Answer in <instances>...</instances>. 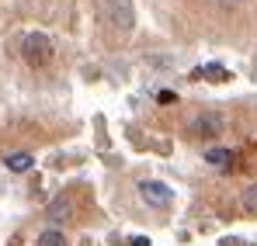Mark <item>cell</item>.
I'll return each mask as SVG.
<instances>
[{
    "label": "cell",
    "instance_id": "3957f363",
    "mask_svg": "<svg viewBox=\"0 0 257 246\" xmlns=\"http://www.w3.org/2000/svg\"><path fill=\"white\" fill-rule=\"evenodd\" d=\"M139 198L157 211H167L174 205V191L164 184V180H139Z\"/></svg>",
    "mask_w": 257,
    "mask_h": 246
},
{
    "label": "cell",
    "instance_id": "6da1fadb",
    "mask_svg": "<svg viewBox=\"0 0 257 246\" xmlns=\"http://www.w3.org/2000/svg\"><path fill=\"white\" fill-rule=\"evenodd\" d=\"M21 59L28 63V66H45L49 59H52V42L45 39L42 32H32V35H25L21 39Z\"/></svg>",
    "mask_w": 257,
    "mask_h": 246
},
{
    "label": "cell",
    "instance_id": "ba28073f",
    "mask_svg": "<svg viewBox=\"0 0 257 246\" xmlns=\"http://www.w3.org/2000/svg\"><path fill=\"white\" fill-rule=\"evenodd\" d=\"M240 208L250 211V215H257V184H250V187L240 194Z\"/></svg>",
    "mask_w": 257,
    "mask_h": 246
},
{
    "label": "cell",
    "instance_id": "52a82bcc",
    "mask_svg": "<svg viewBox=\"0 0 257 246\" xmlns=\"http://www.w3.org/2000/svg\"><path fill=\"white\" fill-rule=\"evenodd\" d=\"M39 246H66V236L59 229H45V232H39Z\"/></svg>",
    "mask_w": 257,
    "mask_h": 246
},
{
    "label": "cell",
    "instance_id": "5b68a950",
    "mask_svg": "<svg viewBox=\"0 0 257 246\" xmlns=\"http://www.w3.org/2000/svg\"><path fill=\"white\" fill-rule=\"evenodd\" d=\"M4 166H7L11 173H25V170L35 166V156H32V153H11V156H4Z\"/></svg>",
    "mask_w": 257,
    "mask_h": 246
},
{
    "label": "cell",
    "instance_id": "30bf717a",
    "mask_svg": "<svg viewBox=\"0 0 257 246\" xmlns=\"http://www.w3.org/2000/svg\"><path fill=\"white\" fill-rule=\"evenodd\" d=\"M212 4H215V7H222V11H233L240 0H212Z\"/></svg>",
    "mask_w": 257,
    "mask_h": 246
},
{
    "label": "cell",
    "instance_id": "9c48e42d",
    "mask_svg": "<svg viewBox=\"0 0 257 246\" xmlns=\"http://www.w3.org/2000/svg\"><path fill=\"white\" fill-rule=\"evenodd\" d=\"M205 160H209L212 166H226L229 160H233V153H229V149H209V156H205Z\"/></svg>",
    "mask_w": 257,
    "mask_h": 246
},
{
    "label": "cell",
    "instance_id": "7a4b0ae2",
    "mask_svg": "<svg viewBox=\"0 0 257 246\" xmlns=\"http://www.w3.org/2000/svg\"><path fill=\"white\" fill-rule=\"evenodd\" d=\"M101 11H104V18H108L118 32H132V25H136V7H132V0H101Z\"/></svg>",
    "mask_w": 257,
    "mask_h": 246
},
{
    "label": "cell",
    "instance_id": "8fae6325",
    "mask_svg": "<svg viewBox=\"0 0 257 246\" xmlns=\"http://www.w3.org/2000/svg\"><path fill=\"white\" fill-rule=\"evenodd\" d=\"M132 246H150V239H146V236H136V239H132Z\"/></svg>",
    "mask_w": 257,
    "mask_h": 246
},
{
    "label": "cell",
    "instance_id": "277c9868",
    "mask_svg": "<svg viewBox=\"0 0 257 246\" xmlns=\"http://www.w3.org/2000/svg\"><path fill=\"white\" fill-rule=\"evenodd\" d=\"M188 132H191L195 139H215L219 132H226V122H222V115H215V111H202V115H195V118L188 122Z\"/></svg>",
    "mask_w": 257,
    "mask_h": 246
},
{
    "label": "cell",
    "instance_id": "8992f818",
    "mask_svg": "<svg viewBox=\"0 0 257 246\" xmlns=\"http://www.w3.org/2000/svg\"><path fill=\"white\" fill-rule=\"evenodd\" d=\"M70 211H73V201H70V198H56L52 205L45 208V218H52V222H63V218H70Z\"/></svg>",
    "mask_w": 257,
    "mask_h": 246
}]
</instances>
